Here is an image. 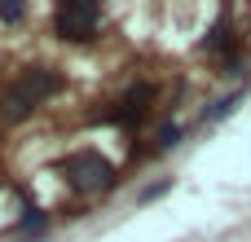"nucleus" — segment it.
<instances>
[{"label": "nucleus", "mask_w": 251, "mask_h": 242, "mask_svg": "<svg viewBox=\"0 0 251 242\" xmlns=\"http://www.w3.org/2000/svg\"><path fill=\"white\" fill-rule=\"evenodd\" d=\"M62 88V75L53 71V66H31V71H22L13 84H9V93L0 97V115L9 119V123H18V119H26L44 97H53Z\"/></svg>", "instance_id": "nucleus-1"}, {"label": "nucleus", "mask_w": 251, "mask_h": 242, "mask_svg": "<svg viewBox=\"0 0 251 242\" xmlns=\"http://www.w3.org/2000/svg\"><path fill=\"white\" fill-rule=\"evenodd\" d=\"M97 26H101V9H97L93 0H66V4H57V13H53V31H57L62 40H93Z\"/></svg>", "instance_id": "nucleus-2"}, {"label": "nucleus", "mask_w": 251, "mask_h": 242, "mask_svg": "<svg viewBox=\"0 0 251 242\" xmlns=\"http://www.w3.org/2000/svg\"><path fill=\"white\" fill-rule=\"evenodd\" d=\"M62 172H66L71 190H79V194H97V190H106V185H110V163H106L97 150H79V154H66Z\"/></svg>", "instance_id": "nucleus-3"}, {"label": "nucleus", "mask_w": 251, "mask_h": 242, "mask_svg": "<svg viewBox=\"0 0 251 242\" xmlns=\"http://www.w3.org/2000/svg\"><path fill=\"white\" fill-rule=\"evenodd\" d=\"M203 48H212V53H225V62H229V71H234V48H238V40H234V26H229V18H221V22L207 31Z\"/></svg>", "instance_id": "nucleus-4"}, {"label": "nucleus", "mask_w": 251, "mask_h": 242, "mask_svg": "<svg viewBox=\"0 0 251 242\" xmlns=\"http://www.w3.org/2000/svg\"><path fill=\"white\" fill-rule=\"evenodd\" d=\"M234 106H238V93H229V97H221V101H216V106H212V110L203 115V123H216V119H225V115H229Z\"/></svg>", "instance_id": "nucleus-5"}, {"label": "nucleus", "mask_w": 251, "mask_h": 242, "mask_svg": "<svg viewBox=\"0 0 251 242\" xmlns=\"http://www.w3.org/2000/svg\"><path fill=\"white\" fill-rule=\"evenodd\" d=\"M176 141H181V128H176V123H163V128L154 132V145H159V150H168V145H176Z\"/></svg>", "instance_id": "nucleus-6"}, {"label": "nucleus", "mask_w": 251, "mask_h": 242, "mask_svg": "<svg viewBox=\"0 0 251 242\" xmlns=\"http://www.w3.org/2000/svg\"><path fill=\"white\" fill-rule=\"evenodd\" d=\"M0 18H4V22H18V18H22V4H0Z\"/></svg>", "instance_id": "nucleus-7"}, {"label": "nucleus", "mask_w": 251, "mask_h": 242, "mask_svg": "<svg viewBox=\"0 0 251 242\" xmlns=\"http://www.w3.org/2000/svg\"><path fill=\"white\" fill-rule=\"evenodd\" d=\"M168 185H172V181H159V185H150V190H146V194H141V198H159V194H163V190H168Z\"/></svg>", "instance_id": "nucleus-8"}, {"label": "nucleus", "mask_w": 251, "mask_h": 242, "mask_svg": "<svg viewBox=\"0 0 251 242\" xmlns=\"http://www.w3.org/2000/svg\"><path fill=\"white\" fill-rule=\"evenodd\" d=\"M22 225H26V229L35 225V229H40V225H44V216H40V212H26V216H22Z\"/></svg>", "instance_id": "nucleus-9"}]
</instances>
